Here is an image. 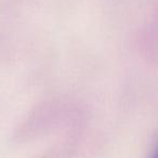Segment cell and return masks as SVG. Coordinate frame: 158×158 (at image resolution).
Wrapping results in <instances>:
<instances>
[{"mask_svg": "<svg viewBox=\"0 0 158 158\" xmlns=\"http://www.w3.org/2000/svg\"><path fill=\"white\" fill-rule=\"evenodd\" d=\"M149 158H158V143L155 145V147L153 148V151H152Z\"/></svg>", "mask_w": 158, "mask_h": 158, "instance_id": "cell-1", "label": "cell"}]
</instances>
